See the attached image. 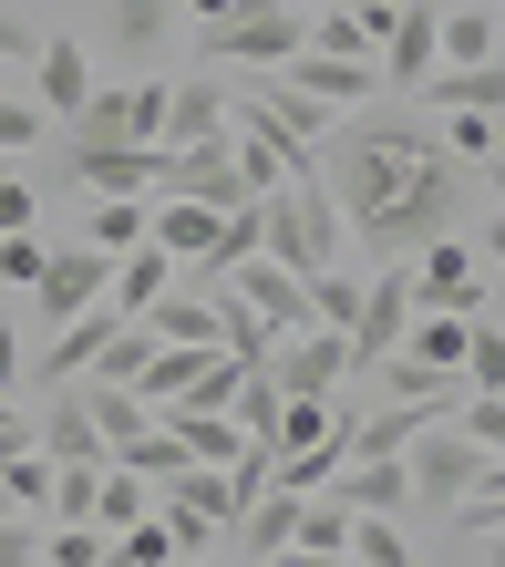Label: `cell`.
Returning a JSON list of instances; mask_svg holds the SVG:
<instances>
[{"label":"cell","instance_id":"cell-1","mask_svg":"<svg viewBox=\"0 0 505 567\" xmlns=\"http://www.w3.org/2000/svg\"><path fill=\"white\" fill-rule=\"evenodd\" d=\"M444 155V145H423L413 124H351L341 145H320V165H330V196H341V217L361 227V217H382L402 186L423 176V165Z\"/></svg>","mask_w":505,"mask_h":567},{"label":"cell","instance_id":"cell-2","mask_svg":"<svg viewBox=\"0 0 505 567\" xmlns=\"http://www.w3.org/2000/svg\"><path fill=\"white\" fill-rule=\"evenodd\" d=\"M454 207H464V165H454V155H433V165H423V176L392 196L382 217H361V227H351V238H361V248H372L382 269H392V258H423L433 238H444V227H454Z\"/></svg>","mask_w":505,"mask_h":567},{"label":"cell","instance_id":"cell-3","mask_svg":"<svg viewBox=\"0 0 505 567\" xmlns=\"http://www.w3.org/2000/svg\"><path fill=\"white\" fill-rule=\"evenodd\" d=\"M155 196H186V207H258V176L238 135H207V145H165L155 155Z\"/></svg>","mask_w":505,"mask_h":567},{"label":"cell","instance_id":"cell-4","mask_svg":"<svg viewBox=\"0 0 505 567\" xmlns=\"http://www.w3.org/2000/svg\"><path fill=\"white\" fill-rule=\"evenodd\" d=\"M289 52H310V11H299V0H248L238 21H207V62H248V73H279Z\"/></svg>","mask_w":505,"mask_h":567},{"label":"cell","instance_id":"cell-5","mask_svg":"<svg viewBox=\"0 0 505 567\" xmlns=\"http://www.w3.org/2000/svg\"><path fill=\"white\" fill-rule=\"evenodd\" d=\"M402 475H413V506H464V495L485 485V444H464V433H413V454H402Z\"/></svg>","mask_w":505,"mask_h":567},{"label":"cell","instance_id":"cell-6","mask_svg":"<svg viewBox=\"0 0 505 567\" xmlns=\"http://www.w3.org/2000/svg\"><path fill=\"white\" fill-rule=\"evenodd\" d=\"M413 310H423V299H413V258H392V269L361 289V320L341 330V341H351V372L392 361V351H402V330H413Z\"/></svg>","mask_w":505,"mask_h":567},{"label":"cell","instance_id":"cell-7","mask_svg":"<svg viewBox=\"0 0 505 567\" xmlns=\"http://www.w3.org/2000/svg\"><path fill=\"white\" fill-rule=\"evenodd\" d=\"M268 382H279L289 392V403H320V392H341L351 382V341H341V330H289V341L279 351H268Z\"/></svg>","mask_w":505,"mask_h":567},{"label":"cell","instance_id":"cell-8","mask_svg":"<svg viewBox=\"0 0 505 567\" xmlns=\"http://www.w3.org/2000/svg\"><path fill=\"white\" fill-rule=\"evenodd\" d=\"M104 289H114V258H104V248H52V258H42V279H31V310L62 330V320H83Z\"/></svg>","mask_w":505,"mask_h":567},{"label":"cell","instance_id":"cell-9","mask_svg":"<svg viewBox=\"0 0 505 567\" xmlns=\"http://www.w3.org/2000/svg\"><path fill=\"white\" fill-rule=\"evenodd\" d=\"M217 289H227V299H248L268 330H310V320H320V310H310V279H289L279 258H248V269H227Z\"/></svg>","mask_w":505,"mask_h":567},{"label":"cell","instance_id":"cell-10","mask_svg":"<svg viewBox=\"0 0 505 567\" xmlns=\"http://www.w3.org/2000/svg\"><path fill=\"white\" fill-rule=\"evenodd\" d=\"M155 155L165 145H73V155H62V176H73L83 196H145L155 186Z\"/></svg>","mask_w":505,"mask_h":567},{"label":"cell","instance_id":"cell-11","mask_svg":"<svg viewBox=\"0 0 505 567\" xmlns=\"http://www.w3.org/2000/svg\"><path fill=\"white\" fill-rule=\"evenodd\" d=\"M444 62V0H402V21H392V42H382V83H413Z\"/></svg>","mask_w":505,"mask_h":567},{"label":"cell","instance_id":"cell-12","mask_svg":"<svg viewBox=\"0 0 505 567\" xmlns=\"http://www.w3.org/2000/svg\"><path fill=\"white\" fill-rule=\"evenodd\" d=\"M83 93H93V62H83V42H73V31H42V52H31V104L73 124V114H83Z\"/></svg>","mask_w":505,"mask_h":567},{"label":"cell","instance_id":"cell-13","mask_svg":"<svg viewBox=\"0 0 505 567\" xmlns=\"http://www.w3.org/2000/svg\"><path fill=\"white\" fill-rule=\"evenodd\" d=\"M93 31H104L114 62H155L165 31H176V0H93Z\"/></svg>","mask_w":505,"mask_h":567},{"label":"cell","instance_id":"cell-14","mask_svg":"<svg viewBox=\"0 0 505 567\" xmlns=\"http://www.w3.org/2000/svg\"><path fill=\"white\" fill-rule=\"evenodd\" d=\"M475 269H485V258L464 248V238H433L413 258V299H423V310H464V320H475Z\"/></svg>","mask_w":505,"mask_h":567},{"label":"cell","instance_id":"cell-15","mask_svg":"<svg viewBox=\"0 0 505 567\" xmlns=\"http://www.w3.org/2000/svg\"><path fill=\"white\" fill-rule=\"evenodd\" d=\"M279 73H289L299 93H320V104H330V114H341V104H361V93H372V83H382V62H361V52H289V62H279Z\"/></svg>","mask_w":505,"mask_h":567},{"label":"cell","instance_id":"cell-16","mask_svg":"<svg viewBox=\"0 0 505 567\" xmlns=\"http://www.w3.org/2000/svg\"><path fill=\"white\" fill-rule=\"evenodd\" d=\"M330 495H341L351 516H392V506H413V475H402V454H361L330 475Z\"/></svg>","mask_w":505,"mask_h":567},{"label":"cell","instance_id":"cell-17","mask_svg":"<svg viewBox=\"0 0 505 567\" xmlns=\"http://www.w3.org/2000/svg\"><path fill=\"white\" fill-rule=\"evenodd\" d=\"M114 330H124V310H114V299H93L83 320H62V341L42 351V382H52V392H62V382H83V372H93V351H104Z\"/></svg>","mask_w":505,"mask_h":567},{"label":"cell","instance_id":"cell-18","mask_svg":"<svg viewBox=\"0 0 505 567\" xmlns=\"http://www.w3.org/2000/svg\"><path fill=\"white\" fill-rule=\"evenodd\" d=\"M42 454H52V464H114V444L93 433V403H83V382H62V403L42 413Z\"/></svg>","mask_w":505,"mask_h":567},{"label":"cell","instance_id":"cell-19","mask_svg":"<svg viewBox=\"0 0 505 567\" xmlns=\"http://www.w3.org/2000/svg\"><path fill=\"white\" fill-rule=\"evenodd\" d=\"M227 135V83L196 73V83H165V145H207Z\"/></svg>","mask_w":505,"mask_h":567},{"label":"cell","instance_id":"cell-20","mask_svg":"<svg viewBox=\"0 0 505 567\" xmlns=\"http://www.w3.org/2000/svg\"><path fill=\"white\" fill-rule=\"evenodd\" d=\"M145 330L176 341V351H227V310H217V299H186V289H165L145 310Z\"/></svg>","mask_w":505,"mask_h":567},{"label":"cell","instance_id":"cell-21","mask_svg":"<svg viewBox=\"0 0 505 567\" xmlns=\"http://www.w3.org/2000/svg\"><path fill=\"white\" fill-rule=\"evenodd\" d=\"M423 104H444V114H505V62H444V73H423Z\"/></svg>","mask_w":505,"mask_h":567},{"label":"cell","instance_id":"cell-22","mask_svg":"<svg viewBox=\"0 0 505 567\" xmlns=\"http://www.w3.org/2000/svg\"><path fill=\"white\" fill-rule=\"evenodd\" d=\"M433 413L423 403H382V413H361V423H341V464H361V454H413V433H423Z\"/></svg>","mask_w":505,"mask_h":567},{"label":"cell","instance_id":"cell-23","mask_svg":"<svg viewBox=\"0 0 505 567\" xmlns=\"http://www.w3.org/2000/svg\"><path fill=\"white\" fill-rule=\"evenodd\" d=\"M155 238V217H145V196H83V248H104V258H124V248H145Z\"/></svg>","mask_w":505,"mask_h":567},{"label":"cell","instance_id":"cell-24","mask_svg":"<svg viewBox=\"0 0 505 567\" xmlns=\"http://www.w3.org/2000/svg\"><path fill=\"white\" fill-rule=\"evenodd\" d=\"M464 351H475L464 310H423V330H402V361H423V372H464Z\"/></svg>","mask_w":505,"mask_h":567},{"label":"cell","instance_id":"cell-25","mask_svg":"<svg viewBox=\"0 0 505 567\" xmlns=\"http://www.w3.org/2000/svg\"><path fill=\"white\" fill-rule=\"evenodd\" d=\"M217 217H227V207H186V196H165V207H155V248L207 269V258H217Z\"/></svg>","mask_w":505,"mask_h":567},{"label":"cell","instance_id":"cell-26","mask_svg":"<svg viewBox=\"0 0 505 567\" xmlns=\"http://www.w3.org/2000/svg\"><path fill=\"white\" fill-rule=\"evenodd\" d=\"M299 506H310V495H279V485H268V495H258V506L238 516V537H248V557H258V567L299 547Z\"/></svg>","mask_w":505,"mask_h":567},{"label":"cell","instance_id":"cell-27","mask_svg":"<svg viewBox=\"0 0 505 567\" xmlns=\"http://www.w3.org/2000/svg\"><path fill=\"white\" fill-rule=\"evenodd\" d=\"M165 289H176V279H165V248L145 238V248H124V258H114V289H104V299H114L124 320H145V310H155Z\"/></svg>","mask_w":505,"mask_h":567},{"label":"cell","instance_id":"cell-28","mask_svg":"<svg viewBox=\"0 0 505 567\" xmlns=\"http://www.w3.org/2000/svg\"><path fill=\"white\" fill-rule=\"evenodd\" d=\"M83 403H93V433H104L114 454L155 433V403H145V392H104V382H83Z\"/></svg>","mask_w":505,"mask_h":567},{"label":"cell","instance_id":"cell-29","mask_svg":"<svg viewBox=\"0 0 505 567\" xmlns=\"http://www.w3.org/2000/svg\"><path fill=\"white\" fill-rule=\"evenodd\" d=\"M207 361H217V351H176V341H155L145 382H134V392L155 403V423H165V403H186V392H196V372H207Z\"/></svg>","mask_w":505,"mask_h":567},{"label":"cell","instance_id":"cell-30","mask_svg":"<svg viewBox=\"0 0 505 567\" xmlns=\"http://www.w3.org/2000/svg\"><path fill=\"white\" fill-rule=\"evenodd\" d=\"M134 516H155V485L134 475V464H104V485H93V526H104V537H124Z\"/></svg>","mask_w":505,"mask_h":567},{"label":"cell","instance_id":"cell-31","mask_svg":"<svg viewBox=\"0 0 505 567\" xmlns=\"http://www.w3.org/2000/svg\"><path fill=\"white\" fill-rule=\"evenodd\" d=\"M145 361H155V330H145V320H124L114 341L93 351V372H83V382H104V392H134V382H145Z\"/></svg>","mask_w":505,"mask_h":567},{"label":"cell","instance_id":"cell-32","mask_svg":"<svg viewBox=\"0 0 505 567\" xmlns=\"http://www.w3.org/2000/svg\"><path fill=\"white\" fill-rule=\"evenodd\" d=\"M444 62H495V0H444Z\"/></svg>","mask_w":505,"mask_h":567},{"label":"cell","instance_id":"cell-33","mask_svg":"<svg viewBox=\"0 0 505 567\" xmlns=\"http://www.w3.org/2000/svg\"><path fill=\"white\" fill-rule=\"evenodd\" d=\"M165 423H176V444H186L196 464H238V454H248V423H238V413H165Z\"/></svg>","mask_w":505,"mask_h":567},{"label":"cell","instance_id":"cell-34","mask_svg":"<svg viewBox=\"0 0 505 567\" xmlns=\"http://www.w3.org/2000/svg\"><path fill=\"white\" fill-rule=\"evenodd\" d=\"M310 444H341V413H330V392H320V403H279L268 454H310Z\"/></svg>","mask_w":505,"mask_h":567},{"label":"cell","instance_id":"cell-35","mask_svg":"<svg viewBox=\"0 0 505 567\" xmlns=\"http://www.w3.org/2000/svg\"><path fill=\"white\" fill-rule=\"evenodd\" d=\"M114 464H134V475H145V485L165 495V485H176V475H186V464H196V454L176 444V423H155V433H145V444H124Z\"/></svg>","mask_w":505,"mask_h":567},{"label":"cell","instance_id":"cell-36","mask_svg":"<svg viewBox=\"0 0 505 567\" xmlns=\"http://www.w3.org/2000/svg\"><path fill=\"white\" fill-rule=\"evenodd\" d=\"M299 547L310 557H351V506L341 495H310V506H299Z\"/></svg>","mask_w":505,"mask_h":567},{"label":"cell","instance_id":"cell-37","mask_svg":"<svg viewBox=\"0 0 505 567\" xmlns=\"http://www.w3.org/2000/svg\"><path fill=\"white\" fill-rule=\"evenodd\" d=\"M42 567H114V537H104V526H52V537H42Z\"/></svg>","mask_w":505,"mask_h":567},{"label":"cell","instance_id":"cell-38","mask_svg":"<svg viewBox=\"0 0 505 567\" xmlns=\"http://www.w3.org/2000/svg\"><path fill=\"white\" fill-rule=\"evenodd\" d=\"M238 382H248V361L217 351L207 372H196V392H186V403H165V413H227V403H238Z\"/></svg>","mask_w":505,"mask_h":567},{"label":"cell","instance_id":"cell-39","mask_svg":"<svg viewBox=\"0 0 505 567\" xmlns=\"http://www.w3.org/2000/svg\"><path fill=\"white\" fill-rule=\"evenodd\" d=\"M330 475H341V444H310V454H279V464H268V485H279V495H320Z\"/></svg>","mask_w":505,"mask_h":567},{"label":"cell","instance_id":"cell-40","mask_svg":"<svg viewBox=\"0 0 505 567\" xmlns=\"http://www.w3.org/2000/svg\"><path fill=\"white\" fill-rule=\"evenodd\" d=\"M351 557L361 567H413V537H402L392 516H351Z\"/></svg>","mask_w":505,"mask_h":567},{"label":"cell","instance_id":"cell-41","mask_svg":"<svg viewBox=\"0 0 505 567\" xmlns=\"http://www.w3.org/2000/svg\"><path fill=\"white\" fill-rule=\"evenodd\" d=\"M0 495H11V516H21V506H52V454H42V444L11 454V464H0Z\"/></svg>","mask_w":505,"mask_h":567},{"label":"cell","instance_id":"cell-42","mask_svg":"<svg viewBox=\"0 0 505 567\" xmlns=\"http://www.w3.org/2000/svg\"><path fill=\"white\" fill-rule=\"evenodd\" d=\"M279 403H289V392L268 382V372H248V382H238V403H227V413L248 423V444H268V433H279Z\"/></svg>","mask_w":505,"mask_h":567},{"label":"cell","instance_id":"cell-43","mask_svg":"<svg viewBox=\"0 0 505 567\" xmlns=\"http://www.w3.org/2000/svg\"><path fill=\"white\" fill-rule=\"evenodd\" d=\"M361 289H372V279L320 269V279H310V310H320V330H351V320H361Z\"/></svg>","mask_w":505,"mask_h":567},{"label":"cell","instance_id":"cell-44","mask_svg":"<svg viewBox=\"0 0 505 567\" xmlns=\"http://www.w3.org/2000/svg\"><path fill=\"white\" fill-rule=\"evenodd\" d=\"M444 155L454 165H495V114H444Z\"/></svg>","mask_w":505,"mask_h":567},{"label":"cell","instance_id":"cell-45","mask_svg":"<svg viewBox=\"0 0 505 567\" xmlns=\"http://www.w3.org/2000/svg\"><path fill=\"white\" fill-rule=\"evenodd\" d=\"M454 433L464 444H485V464L505 454V392H485V403H454Z\"/></svg>","mask_w":505,"mask_h":567},{"label":"cell","instance_id":"cell-46","mask_svg":"<svg viewBox=\"0 0 505 567\" xmlns=\"http://www.w3.org/2000/svg\"><path fill=\"white\" fill-rule=\"evenodd\" d=\"M42 104H31V93H0V155H31V145H42Z\"/></svg>","mask_w":505,"mask_h":567},{"label":"cell","instance_id":"cell-47","mask_svg":"<svg viewBox=\"0 0 505 567\" xmlns=\"http://www.w3.org/2000/svg\"><path fill=\"white\" fill-rule=\"evenodd\" d=\"M42 258H52V238H31V227H21V238H0V279H42Z\"/></svg>","mask_w":505,"mask_h":567},{"label":"cell","instance_id":"cell-48","mask_svg":"<svg viewBox=\"0 0 505 567\" xmlns=\"http://www.w3.org/2000/svg\"><path fill=\"white\" fill-rule=\"evenodd\" d=\"M464 372H475L485 392H505V330H485V320H475V351H464Z\"/></svg>","mask_w":505,"mask_h":567},{"label":"cell","instance_id":"cell-49","mask_svg":"<svg viewBox=\"0 0 505 567\" xmlns=\"http://www.w3.org/2000/svg\"><path fill=\"white\" fill-rule=\"evenodd\" d=\"M165 537H176V557H207V537H217V526L196 516V506H165Z\"/></svg>","mask_w":505,"mask_h":567},{"label":"cell","instance_id":"cell-50","mask_svg":"<svg viewBox=\"0 0 505 567\" xmlns=\"http://www.w3.org/2000/svg\"><path fill=\"white\" fill-rule=\"evenodd\" d=\"M0 567H42V537H31L11 506H0Z\"/></svg>","mask_w":505,"mask_h":567},{"label":"cell","instance_id":"cell-51","mask_svg":"<svg viewBox=\"0 0 505 567\" xmlns=\"http://www.w3.org/2000/svg\"><path fill=\"white\" fill-rule=\"evenodd\" d=\"M21 227H31V186L0 165V238H21Z\"/></svg>","mask_w":505,"mask_h":567},{"label":"cell","instance_id":"cell-52","mask_svg":"<svg viewBox=\"0 0 505 567\" xmlns=\"http://www.w3.org/2000/svg\"><path fill=\"white\" fill-rule=\"evenodd\" d=\"M31 52H42V31H31L11 0H0V62H31Z\"/></svg>","mask_w":505,"mask_h":567},{"label":"cell","instance_id":"cell-53","mask_svg":"<svg viewBox=\"0 0 505 567\" xmlns=\"http://www.w3.org/2000/svg\"><path fill=\"white\" fill-rule=\"evenodd\" d=\"M21 382V330H11V310H0V392Z\"/></svg>","mask_w":505,"mask_h":567},{"label":"cell","instance_id":"cell-54","mask_svg":"<svg viewBox=\"0 0 505 567\" xmlns=\"http://www.w3.org/2000/svg\"><path fill=\"white\" fill-rule=\"evenodd\" d=\"M176 11H196V31H207V21H238L248 0H176Z\"/></svg>","mask_w":505,"mask_h":567},{"label":"cell","instance_id":"cell-55","mask_svg":"<svg viewBox=\"0 0 505 567\" xmlns=\"http://www.w3.org/2000/svg\"><path fill=\"white\" fill-rule=\"evenodd\" d=\"M475 258H495V269H505V207H495V227L475 238Z\"/></svg>","mask_w":505,"mask_h":567},{"label":"cell","instance_id":"cell-56","mask_svg":"<svg viewBox=\"0 0 505 567\" xmlns=\"http://www.w3.org/2000/svg\"><path fill=\"white\" fill-rule=\"evenodd\" d=\"M361 11H382V21H402V0H361Z\"/></svg>","mask_w":505,"mask_h":567},{"label":"cell","instance_id":"cell-57","mask_svg":"<svg viewBox=\"0 0 505 567\" xmlns=\"http://www.w3.org/2000/svg\"><path fill=\"white\" fill-rule=\"evenodd\" d=\"M495 207H505V155H495Z\"/></svg>","mask_w":505,"mask_h":567},{"label":"cell","instance_id":"cell-58","mask_svg":"<svg viewBox=\"0 0 505 567\" xmlns=\"http://www.w3.org/2000/svg\"><path fill=\"white\" fill-rule=\"evenodd\" d=\"M299 11H330V0H299Z\"/></svg>","mask_w":505,"mask_h":567},{"label":"cell","instance_id":"cell-59","mask_svg":"<svg viewBox=\"0 0 505 567\" xmlns=\"http://www.w3.org/2000/svg\"><path fill=\"white\" fill-rule=\"evenodd\" d=\"M0 506H11V495H0Z\"/></svg>","mask_w":505,"mask_h":567},{"label":"cell","instance_id":"cell-60","mask_svg":"<svg viewBox=\"0 0 505 567\" xmlns=\"http://www.w3.org/2000/svg\"><path fill=\"white\" fill-rule=\"evenodd\" d=\"M268 567H279V557H268Z\"/></svg>","mask_w":505,"mask_h":567}]
</instances>
